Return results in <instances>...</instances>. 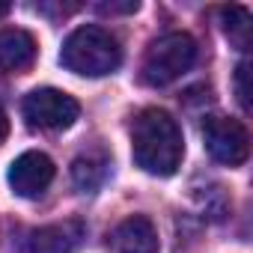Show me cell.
Segmentation results:
<instances>
[{"label":"cell","mask_w":253,"mask_h":253,"mask_svg":"<svg viewBox=\"0 0 253 253\" xmlns=\"http://www.w3.org/2000/svg\"><path fill=\"white\" fill-rule=\"evenodd\" d=\"M131 155L140 170L152 176H173L185 155L179 122L161 107L140 110L131 125Z\"/></svg>","instance_id":"1"},{"label":"cell","mask_w":253,"mask_h":253,"mask_svg":"<svg viewBox=\"0 0 253 253\" xmlns=\"http://www.w3.org/2000/svg\"><path fill=\"white\" fill-rule=\"evenodd\" d=\"M60 63L84 78H104L110 72L119 69L122 63V48L119 42L95 24H84L75 33H69V39L63 42L60 51Z\"/></svg>","instance_id":"2"},{"label":"cell","mask_w":253,"mask_h":253,"mask_svg":"<svg viewBox=\"0 0 253 253\" xmlns=\"http://www.w3.org/2000/svg\"><path fill=\"white\" fill-rule=\"evenodd\" d=\"M197 63V42L191 33H164L143 57V81L149 86H167Z\"/></svg>","instance_id":"3"},{"label":"cell","mask_w":253,"mask_h":253,"mask_svg":"<svg viewBox=\"0 0 253 253\" xmlns=\"http://www.w3.org/2000/svg\"><path fill=\"white\" fill-rule=\"evenodd\" d=\"M203 143H206L209 155L217 164H226V167H238L250 155L247 128L232 116H220V113L209 116L203 122Z\"/></svg>","instance_id":"4"},{"label":"cell","mask_w":253,"mask_h":253,"mask_svg":"<svg viewBox=\"0 0 253 253\" xmlns=\"http://www.w3.org/2000/svg\"><path fill=\"white\" fill-rule=\"evenodd\" d=\"M81 113V104L63 92V89H54V86H42V89H33L27 98H24V119L36 128H48V131H63L69 125H75Z\"/></svg>","instance_id":"5"},{"label":"cell","mask_w":253,"mask_h":253,"mask_svg":"<svg viewBox=\"0 0 253 253\" xmlns=\"http://www.w3.org/2000/svg\"><path fill=\"white\" fill-rule=\"evenodd\" d=\"M54 182V161L45 152H24L9 167V188L18 197H39Z\"/></svg>","instance_id":"6"},{"label":"cell","mask_w":253,"mask_h":253,"mask_svg":"<svg viewBox=\"0 0 253 253\" xmlns=\"http://www.w3.org/2000/svg\"><path fill=\"white\" fill-rule=\"evenodd\" d=\"M86 235V226L78 217L57 220L48 226H39L27 238V253H75Z\"/></svg>","instance_id":"7"},{"label":"cell","mask_w":253,"mask_h":253,"mask_svg":"<svg viewBox=\"0 0 253 253\" xmlns=\"http://www.w3.org/2000/svg\"><path fill=\"white\" fill-rule=\"evenodd\" d=\"M116 253H158V229L149 217L131 214L113 229Z\"/></svg>","instance_id":"8"},{"label":"cell","mask_w":253,"mask_h":253,"mask_svg":"<svg viewBox=\"0 0 253 253\" xmlns=\"http://www.w3.org/2000/svg\"><path fill=\"white\" fill-rule=\"evenodd\" d=\"M36 60V39L27 30L6 27L0 30V75H18Z\"/></svg>","instance_id":"9"},{"label":"cell","mask_w":253,"mask_h":253,"mask_svg":"<svg viewBox=\"0 0 253 253\" xmlns=\"http://www.w3.org/2000/svg\"><path fill=\"white\" fill-rule=\"evenodd\" d=\"M250 12L244 6H226L223 9V33L229 36V42L238 48V51H247L250 48Z\"/></svg>","instance_id":"10"},{"label":"cell","mask_w":253,"mask_h":253,"mask_svg":"<svg viewBox=\"0 0 253 253\" xmlns=\"http://www.w3.org/2000/svg\"><path fill=\"white\" fill-rule=\"evenodd\" d=\"M104 173H107V164H104V161H98V158H92V155L78 158V161H75V167H72L75 185H78L81 191H92V188H98V185H101V179H104Z\"/></svg>","instance_id":"11"},{"label":"cell","mask_w":253,"mask_h":253,"mask_svg":"<svg viewBox=\"0 0 253 253\" xmlns=\"http://www.w3.org/2000/svg\"><path fill=\"white\" fill-rule=\"evenodd\" d=\"M235 92H238V101L244 110H250V63L241 60L238 69H235Z\"/></svg>","instance_id":"12"},{"label":"cell","mask_w":253,"mask_h":253,"mask_svg":"<svg viewBox=\"0 0 253 253\" xmlns=\"http://www.w3.org/2000/svg\"><path fill=\"white\" fill-rule=\"evenodd\" d=\"M101 12H137V3H134V0H128V3H101L98 6Z\"/></svg>","instance_id":"13"},{"label":"cell","mask_w":253,"mask_h":253,"mask_svg":"<svg viewBox=\"0 0 253 253\" xmlns=\"http://www.w3.org/2000/svg\"><path fill=\"white\" fill-rule=\"evenodd\" d=\"M6 131H9V119H6V113H3V107H0V143L6 140Z\"/></svg>","instance_id":"14"},{"label":"cell","mask_w":253,"mask_h":253,"mask_svg":"<svg viewBox=\"0 0 253 253\" xmlns=\"http://www.w3.org/2000/svg\"><path fill=\"white\" fill-rule=\"evenodd\" d=\"M9 9H12V6H9V3H0V18H3V15H6V12H9Z\"/></svg>","instance_id":"15"}]
</instances>
